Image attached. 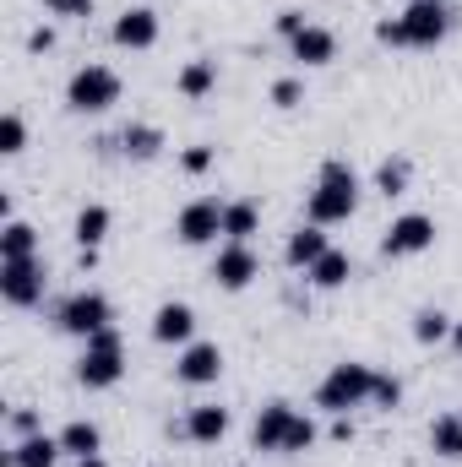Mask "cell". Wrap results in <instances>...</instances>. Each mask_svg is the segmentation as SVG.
<instances>
[{"mask_svg":"<svg viewBox=\"0 0 462 467\" xmlns=\"http://www.w3.org/2000/svg\"><path fill=\"white\" fill-rule=\"evenodd\" d=\"M353 207H359V174H353L348 163H338V158L321 163V180H316V191H310V202H305L310 223H321V229L348 223Z\"/></svg>","mask_w":462,"mask_h":467,"instance_id":"6da1fadb","label":"cell"},{"mask_svg":"<svg viewBox=\"0 0 462 467\" xmlns=\"http://www.w3.org/2000/svg\"><path fill=\"white\" fill-rule=\"evenodd\" d=\"M370 397H375V369H370V364H359V358L332 364V369H327V380L316 386V408H327V413L364 408Z\"/></svg>","mask_w":462,"mask_h":467,"instance_id":"7a4b0ae2","label":"cell"},{"mask_svg":"<svg viewBox=\"0 0 462 467\" xmlns=\"http://www.w3.org/2000/svg\"><path fill=\"white\" fill-rule=\"evenodd\" d=\"M120 375H125V348H120L115 327H104V332L88 337V348H82V358H77V380H82L88 391H110Z\"/></svg>","mask_w":462,"mask_h":467,"instance_id":"3957f363","label":"cell"},{"mask_svg":"<svg viewBox=\"0 0 462 467\" xmlns=\"http://www.w3.org/2000/svg\"><path fill=\"white\" fill-rule=\"evenodd\" d=\"M120 104V77L110 66H82V71H71V82H66V109L71 115H104V109H115Z\"/></svg>","mask_w":462,"mask_h":467,"instance_id":"277c9868","label":"cell"},{"mask_svg":"<svg viewBox=\"0 0 462 467\" xmlns=\"http://www.w3.org/2000/svg\"><path fill=\"white\" fill-rule=\"evenodd\" d=\"M110 321H115V305H110L99 288H77L71 299H60V305H55V327H60V332H71V337H82V343H88L93 332H104Z\"/></svg>","mask_w":462,"mask_h":467,"instance_id":"5b68a950","label":"cell"},{"mask_svg":"<svg viewBox=\"0 0 462 467\" xmlns=\"http://www.w3.org/2000/svg\"><path fill=\"white\" fill-rule=\"evenodd\" d=\"M397 22H403V44L408 49H436L452 33V5L446 0H408V11Z\"/></svg>","mask_w":462,"mask_h":467,"instance_id":"8992f818","label":"cell"},{"mask_svg":"<svg viewBox=\"0 0 462 467\" xmlns=\"http://www.w3.org/2000/svg\"><path fill=\"white\" fill-rule=\"evenodd\" d=\"M44 283H49V272H44V261H38V255L0 261V299H5V305H16V310L38 305V299H44Z\"/></svg>","mask_w":462,"mask_h":467,"instance_id":"52a82bcc","label":"cell"},{"mask_svg":"<svg viewBox=\"0 0 462 467\" xmlns=\"http://www.w3.org/2000/svg\"><path fill=\"white\" fill-rule=\"evenodd\" d=\"M430 244H436V218H425V213H403V218H392V229L381 234V255H392V261L425 255Z\"/></svg>","mask_w":462,"mask_h":467,"instance_id":"ba28073f","label":"cell"},{"mask_svg":"<svg viewBox=\"0 0 462 467\" xmlns=\"http://www.w3.org/2000/svg\"><path fill=\"white\" fill-rule=\"evenodd\" d=\"M218 234H224V202L196 196L191 207H180V218H174V239L180 244H213Z\"/></svg>","mask_w":462,"mask_h":467,"instance_id":"9c48e42d","label":"cell"},{"mask_svg":"<svg viewBox=\"0 0 462 467\" xmlns=\"http://www.w3.org/2000/svg\"><path fill=\"white\" fill-rule=\"evenodd\" d=\"M261 277V261H256V250L250 244H224L218 255H213V283L224 288V294H245L250 283Z\"/></svg>","mask_w":462,"mask_h":467,"instance_id":"30bf717a","label":"cell"},{"mask_svg":"<svg viewBox=\"0 0 462 467\" xmlns=\"http://www.w3.org/2000/svg\"><path fill=\"white\" fill-rule=\"evenodd\" d=\"M174 375H180L185 386H213V380L224 375V348H218V343H185Z\"/></svg>","mask_w":462,"mask_h":467,"instance_id":"8fae6325","label":"cell"},{"mask_svg":"<svg viewBox=\"0 0 462 467\" xmlns=\"http://www.w3.org/2000/svg\"><path fill=\"white\" fill-rule=\"evenodd\" d=\"M115 44L120 49H152L158 44V11L152 5H131L115 16Z\"/></svg>","mask_w":462,"mask_h":467,"instance_id":"7c38bea8","label":"cell"},{"mask_svg":"<svg viewBox=\"0 0 462 467\" xmlns=\"http://www.w3.org/2000/svg\"><path fill=\"white\" fill-rule=\"evenodd\" d=\"M289 424H294V408H289V402H267V408L256 413V424H250V446H256V451H283Z\"/></svg>","mask_w":462,"mask_h":467,"instance_id":"4fadbf2b","label":"cell"},{"mask_svg":"<svg viewBox=\"0 0 462 467\" xmlns=\"http://www.w3.org/2000/svg\"><path fill=\"white\" fill-rule=\"evenodd\" d=\"M191 332H196V310H191V305L169 299V305L152 310V337H158V343H191Z\"/></svg>","mask_w":462,"mask_h":467,"instance_id":"5bb4252c","label":"cell"},{"mask_svg":"<svg viewBox=\"0 0 462 467\" xmlns=\"http://www.w3.org/2000/svg\"><path fill=\"white\" fill-rule=\"evenodd\" d=\"M60 457H66V451H60V435H44V430H38V435H22V441L11 446L5 467H55Z\"/></svg>","mask_w":462,"mask_h":467,"instance_id":"9a60e30c","label":"cell"},{"mask_svg":"<svg viewBox=\"0 0 462 467\" xmlns=\"http://www.w3.org/2000/svg\"><path fill=\"white\" fill-rule=\"evenodd\" d=\"M289 49H294L299 66H327V60L338 55V38H332L327 27H316V22H305V27L289 38Z\"/></svg>","mask_w":462,"mask_h":467,"instance_id":"2e32d148","label":"cell"},{"mask_svg":"<svg viewBox=\"0 0 462 467\" xmlns=\"http://www.w3.org/2000/svg\"><path fill=\"white\" fill-rule=\"evenodd\" d=\"M332 244H327V234H321V223H299V229L289 234V244H283V255H289V266H316L321 255H327Z\"/></svg>","mask_w":462,"mask_h":467,"instance_id":"e0dca14e","label":"cell"},{"mask_svg":"<svg viewBox=\"0 0 462 467\" xmlns=\"http://www.w3.org/2000/svg\"><path fill=\"white\" fill-rule=\"evenodd\" d=\"M185 435H191L196 446H218V441L229 435V408H218V402H202V408H191V419H185Z\"/></svg>","mask_w":462,"mask_h":467,"instance_id":"ac0fdd59","label":"cell"},{"mask_svg":"<svg viewBox=\"0 0 462 467\" xmlns=\"http://www.w3.org/2000/svg\"><path fill=\"white\" fill-rule=\"evenodd\" d=\"M60 451H66V457H99V451H104V430H99L93 419H71V424L60 430Z\"/></svg>","mask_w":462,"mask_h":467,"instance_id":"d6986e66","label":"cell"},{"mask_svg":"<svg viewBox=\"0 0 462 467\" xmlns=\"http://www.w3.org/2000/svg\"><path fill=\"white\" fill-rule=\"evenodd\" d=\"M115 147L125 158H136V163H147V158H158L163 152V130L158 125H125L115 136Z\"/></svg>","mask_w":462,"mask_h":467,"instance_id":"ffe728a7","label":"cell"},{"mask_svg":"<svg viewBox=\"0 0 462 467\" xmlns=\"http://www.w3.org/2000/svg\"><path fill=\"white\" fill-rule=\"evenodd\" d=\"M305 277H310V283H316L321 294H332V288H343L348 277H353V261H348L343 250H327V255H321V261H316V266H310Z\"/></svg>","mask_w":462,"mask_h":467,"instance_id":"44dd1931","label":"cell"},{"mask_svg":"<svg viewBox=\"0 0 462 467\" xmlns=\"http://www.w3.org/2000/svg\"><path fill=\"white\" fill-rule=\"evenodd\" d=\"M452 316L446 310H436V305H425L419 316H414V343H425V348H436V343H452Z\"/></svg>","mask_w":462,"mask_h":467,"instance_id":"7402d4cb","label":"cell"},{"mask_svg":"<svg viewBox=\"0 0 462 467\" xmlns=\"http://www.w3.org/2000/svg\"><path fill=\"white\" fill-rule=\"evenodd\" d=\"M22 255H38V234H33V223L11 218V223H0V261H22Z\"/></svg>","mask_w":462,"mask_h":467,"instance_id":"603a6c76","label":"cell"},{"mask_svg":"<svg viewBox=\"0 0 462 467\" xmlns=\"http://www.w3.org/2000/svg\"><path fill=\"white\" fill-rule=\"evenodd\" d=\"M256 229H261V207L256 202H224V234L234 244H250Z\"/></svg>","mask_w":462,"mask_h":467,"instance_id":"cb8c5ba5","label":"cell"},{"mask_svg":"<svg viewBox=\"0 0 462 467\" xmlns=\"http://www.w3.org/2000/svg\"><path fill=\"white\" fill-rule=\"evenodd\" d=\"M430 451L446 462H462V413H446L430 424Z\"/></svg>","mask_w":462,"mask_h":467,"instance_id":"d4e9b609","label":"cell"},{"mask_svg":"<svg viewBox=\"0 0 462 467\" xmlns=\"http://www.w3.org/2000/svg\"><path fill=\"white\" fill-rule=\"evenodd\" d=\"M174 88H180L185 99H207V93L218 88V60H207V55H202V60H191V66L180 71V82H174Z\"/></svg>","mask_w":462,"mask_h":467,"instance_id":"484cf974","label":"cell"},{"mask_svg":"<svg viewBox=\"0 0 462 467\" xmlns=\"http://www.w3.org/2000/svg\"><path fill=\"white\" fill-rule=\"evenodd\" d=\"M71 234H77V244H82V250H99V244H104V234H110V207H99V202H93V207H82Z\"/></svg>","mask_w":462,"mask_h":467,"instance_id":"4316f807","label":"cell"},{"mask_svg":"<svg viewBox=\"0 0 462 467\" xmlns=\"http://www.w3.org/2000/svg\"><path fill=\"white\" fill-rule=\"evenodd\" d=\"M375 191H381V196H403V191H408V158H386V163L375 169Z\"/></svg>","mask_w":462,"mask_h":467,"instance_id":"83f0119b","label":"cell"},{"mask_svg":"<svg viewBox=\"0 0 462 467\" xmlns=\"http://www.w3.org/2000/svg\"><path fill=\"white\" fill-rule=\"evenodd\" d=\"M22 147H27V125H22V115H5V119H0V152H5V158H16Z\"/></svg>","mask_w":462,"mask_h":467,"instance_id":"f1b7e54d","label":"cell"},{"mask_svg":"<svg viewBox=\"0 0 462 467\" xmlns=\"http://www.w3.org/2000/svg\"><path fill=\"white\" fill-rule=\"evenodd\" d=\"M310 446H316V424L294 413V424H289V441H283V451L294 457V451H310Z\"/></svg>","mask_w":462,"mask_h":467,"instance_id":"f546056e","label":"cell"},{"mask_svg":"<svg viewBox=\"0 0 462 467\" xmlns=\"http://www.w3.org/2000/svg\"><path fill=\"white\" fill-rule=\"evenodd\" d=\"M299 99H305V88H299L294 77H283V82H272V104H278V109H299Z\"/></svg>","mask_w":462,"mask_h":467,"instance_id":"4dcf8cb0","label":"cell"},{"mask_svg":"<svg viewBox=\"0 0 462 467\" xmlns=\"http://www.w3.org/2000/svg\"><path fill=\"white\" fill-rule=\"evenodd\" d=\"M180 169H185V174H207V169H213V147H185V152H180Z\"/></svg>","mask_w":462,"mask_h":467,"instance_id":"1f68e13d","label":"cell"},{"mask_svg":"<svg viewBox=\"0 0 462 467\" xmlns=\"http://www.w3.org/2000/svg\"><path fill=\"white\" fill-rule=\"evenodd\" d=\"M370 402H381V408H397L403 402V380H392V375H375V397Z\"/></svg>","mask_w":462,"mask_h":467,"instance_id":"d6a6232c","label":"cell"},{"mask_svg":"<svg viewBox=\"0 0 462 467\" xmlns=\"http://www.w3.org/2000/svg\"><path fill=\"white\" fill-rule=\"evenodd\" d=\"M11 435L22 441V435H38V413L33 408H11Z\"/></svg>","mask_w":462,"mask_h":467,"instance_id":"836d02e7","label":"cell"},{"mask_svg":"<svg viewBox=\"0 0 462 467\" xmlns=\"http://www.w3.org/2000/svg\"><path fill=\"white\" fill-rule=\"evenodd\" d=\"M55 16H93V0H44Z\"/></svg>","mask_w":462,"mask_h":467,"instance_id":"e575fe53","label":"cell"},{"mask_svg":"<svg viewBox=\"0 0 462 467\" xmlns=\"http://www.w3.org/2000/svg\"><path fill=\"white\" fill-rule=\"evenodd\" d=\"M299 27H305V11H278V33L283 38H294Z\"/></svg>","mask_w":462,"mask_h":467,"instance_id":"d590c367","label":"cell"},{"mask_svg":"<svg viewBox=\"0 0 462 467\" xmlns=\"http://www.w3.org/2000/svg\"><path fill=\"white\" fill-rule=\"evenodd\" d=\"M27 49H33V55L55 49V27H33V33H27Z\"/></svg>","mask_w":462,"mask_h":467,"instance_id":"8d00e7d4","label":"cell"},{"mask_svg":"<svg viewBox=\"0 0 462 467\" xmlns=\"http://www.w3.org/2000/svg\"><path fill=\"white\" fill-rule=\"evenodd\" d=\"M77 467H110L104 457H77Z\"/></svg>","mask_w":462,"mask_h":467,"instance_id":"74e56055","label":"cell"},{"mask_svg":"<svg viewBox=\"0 0 462 467\" xmlns=\"http://www.w3.org/2000/svg\"><path fill=\"white\" fill-rule=\"evenodd\" d=\"M452 348L462 353V321H457V327H452Z\"/></svg>","mask_w":462,"mask_h":467,"instance_id":"f35d334b","label":"cell"}]
</instances>
